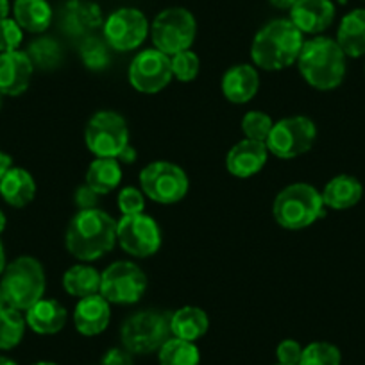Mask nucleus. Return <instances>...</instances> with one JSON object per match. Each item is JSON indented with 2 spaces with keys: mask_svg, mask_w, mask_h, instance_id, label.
Listing matches in <instances>:
<instances>
[{
  "mask_svg": "<svg viewBox=\"0 0 365 365\" xmlns=\"http://www.w3.org/2000/svg\"><path fill=\"white\" fill-rule=\"evenodd\" d=\"M220 88L230 103L245 104L258 93L259 76L252 65H235L224 73Z\"/></svg>",
  "mask_w": 365,
  "mask_h": 365,
  "instance_id": "nucleus-19",
  "label": "nucleus"
},
{
  "mask_svg": "<svg viewBox=\"0 0 365 365\" xmlns=\"http://www.w3.org/2000/svg\"><path fill=\"white\" fill-rule=\"evenodd\" d=\"M0 365H16V364L13 360H9V358L0 356Z\"/></svg>",
  "mask_w": 365,
  "mask_h": 365,
  "instance_id": "nucleus-46",
  "label": "nucleus"
},
{
  "mask_svg": "<svg viewBox=\"0 0 365 365\" xmlns=\"http://www.w3.org/2000/svg\"><path fill=\"white\" fill-rule=\"evenodd\" d=\"M303 43V33L289 19L272 20L256 33L251 59L258 68L278 72L297 61Z\"/></svg>",
  "mask_w": 365,
  "mask_h": 365,
  "instance_id": "nucleus-2",
  "label": "nucleus"
},
{
  "mask_svg": "<svg viewBox=\"0 0 365 365\" xmlns=\"http://www.w3.org/2000/svg\"><path fill=\"white\" fill-rule=\"evenodd\" d=\"M81 54H83V61L86 63V66H90L91 70L104 68V66L108 65V61H110L106 47H104L101 41H97L96 38H90V40L83 45Z\"/></svg>",
  "mask_w": 365,
  "mask_h": 365,
  "instance_id": "nucleus-36",
  "label": "nucleus"
},
{
  "mask_svg": "<svg viewBox=\"0 0 365 365\" xmlns=\"http://www.w3.org/2000/svg\"><path fill=\"white\" fill-rule=\"evenodd\" d=\"M103 365H135L133 364V353H129L125 347H115L104 354Z\"/></svg>",
  "mask_w": 365,
  "mask_h": 365,
  "instance_id": "nucleus-39",
  "label": "nucleus"
},
{
  "mask_svg": "<svg viewBox=\"0 0 365 365\" xmlns=\"http://www.w3.org/2000/svg\"><path fill=\"white\" fill-rule=\"evenodd\" d=\"M86 147L97 158H115L129 147V129L124 117L115 111H99L88 120L84 131Z\"/></svg>",
  "mask_w": 365,
  "mask_h": 365,
  "instance_id": "nucleus-9",
  "label": "nucleus"
},
{
  "mask_svg": "<svg viewBox=\"0 0 365 365\" xmlns=\"http://www.w3.org/2000/svg\"><path fill=\"white\" fill-rule=\"evenodd\" d=\"M6 230V215L2 212H0V233Z\"/></svg>",
  "mask_w": 365,
  "mask_h": 365,
  "instance_id": "nucleus-45",
  "label": "nucleus"
},
{
  "mask_svg": "<svg viewBox=\"0 0 365 365\" xmlns=\"http://www.w3.org/2000/svg\"><path fill=\"white\" fill-rule=\"evenodd\" d=\"M170 56L158 48L142 51L129 65V83L140 93H158L172 81Z\"/></svg>",
  "mask_w": 365,
  "mask_h": 365,
  "instance_id": "nucleus-14",
  "label": "nucleus"
},
{
  "mask_svg": "<svg viewBox=\"0 0 365 365\" xmlns=\"http://www.w3.org/2000/svg\"><path fill=\"white\" fill-rule=\"evenodd\" d=\"M170 336V317L154 310H143L131 315L120 329L122 344L133 354L160 351Z\"/></svg>",
  "mask_w": 365,
  "mask_h": 365,
  "instance_id": "nucleus-6",
  "label": "nucleus"
},
{
  "mask_svg": "<svg viewBox=\"0 0 365 365\" xmlns=\"http://www.w3.org/2000/svg\"><path fill=\"white\" fill-rule=\"evenodd\" d=\"M111 319L110 303L101 294L83 297L73 310V324L84 336L101 335L108 328Z\"/></svg>",
  "mask_w": 365,
  "mask_h": 365,
  "instance_id": "nucleus-18",
  "label": "nucleus"
},
{
  "mask_svg": "<svg viewBox=\"0 0 365 365\" xmlns=\"http://www.w3.org/2000/svg\"><path fill=\"white\" fill-rule=\"evenodd\" d=\"M115 242L117 220L103 210H79L66 227V249L81 262L101 258L113 249Z\"/></svg>",
  "mask_w": 365,
  "mask_h": 365,
  "instance_id": "nucleus-1",
  "label": "nucleus"
},
{
  "mask_svg": "<svg viewBox=\"0 0 365 365\" xmlns=\"http://www.w3.org/2000/svg\"><path fill=\"white\" fill-rule=\"evenodd\" d=\"M172 76L181 83H190L197 77L199 68H201V61H199L197 54L192 51L178 52L170 58Z\"/></svg>",
  "mask_w": 365,
  "mask_h": 365,
  "instance_id": "nucleus-33",
  "label": "nucleus"
},
{
  "mask_svg": "<svg viewBox=\"0 0 365 365\" xmlns=\"http://www.w3.org/2000/svg\"><path fill=\"white\" fill-rule=\"evenodd\" d=\"M278 365H283V364H278Z\"/></svg>",
  "mask_w": 365,
  "mask_h": 365,
  "instance_id": "nucleus-48",
  "label": "nucleus"
},
{
  "mask_svg": "<svg viewBox=\"0 0 365 365\" xmlns=\"http://www.w3.org/2000/svg\"><path fill=\"white\" fill-rule=\"evenodd\" d=\"M15 22L27 33H43L52 22V9L47 0H15Z\"/></svg>",
  "mask_w": 365,
  "mask_h": 365,
  "instance_id": "nucleus-25",
  "label": "nucleus"
},
{
  "mask_svg": "<svg viewBox=\"0 0 365 365\" xmlns=\"http://www.w3.org/2000/svg\"><path fill=\"white\" fill-rule=\"evenodd\" d=\"M122 168L115 158H96L86 172V185L99 195L110 194L120 185Z\"/></svg>",
  "mask_w": 365,
  "mask_h": 365,
  "instance_id": "nucleus-26",
  "label": "nucleus"
},
{
  "mask_svg": "<svg viewBox=\"0 0 365 365\" xmlns=\"http://www.w3.org/2000/svg\"><path fill=\"white\" fill-rule=\"evenodd\" d=\"M321 195L326 208L349 210L361 201L364 187H361V182L354 175L340 174L326 182Z\"/></svg>",
  "mask_w": 365,
  "mask_h": 365,
  "instance_id": "nucleus-20",
  "label": "nucleus"
},
{
  "mask_svg": "<svg viewBox=\"0 0 365 365\" xmlns=\"http://www.w3.org/2000/svg\"><path fill=\"white\" fill-rule=\"evenodd\" d=\"M0 289L8 304L20 312H27L33 304L43 299L45 270L33 256H20L4 269Z\"/></svg>",
  "mask_w": 365,
  "mask_h": 365,
  "instance_id": "nucleus-5",
  "label": "nucleus"
},
{
  "mask_svg": "<svg viewBox=\"0 0 365 365\" xmlns=\"http://www.w3.org/2000/svg\"><path fill=\"white\" fill-rule=\"evenodd\" d=\"M158 360L160 365H199L201 354L194 342L170 336L158 351Z\"/></svg>",
  "mask_w": 365,
  "mask_h": 365,
  "instance_id": "nucleus-28",
  "label": "nucleus"
},
{
  "mask_svg": "<svg viewBox=\"0 0 365 365\" xmlns=\"http://www.w3.org/2000/svg\"><path fill=\"white\" fill-rule=\"evenodd\" d=\"M34 65L29 54L22 51L0 54V93L16 97L29 88Z\"/></svg>",
  "mask_w": 365,
  "mask_h": 365,
  "instance_id": "nucleus-15",
  "label": "nucleus"
},
{
  "mask_svg": "<svg viewBox=\"0 0 365 365\" xmlns=\"http://www.w3.org/2000/svg\"><path fill=\"white\" fill-rule=\"evenodd\" d=\"M26 322L38 335H54L66 322V310L59 301L40 299L27 310Z\"/></svg>",
  "mask_w": 365,
  "mask_h": 365,
  "instance_id": "nucleus-22",
  "label": "nucleus"
},
{
  "mask_svg": "<svg viewBox=\"0 0 365 365\" xmlns=\"http://www.w3.org/2000/svg\"><path fill=\"white\" fill-rule=\"evenodd\" d=\"M324 201L317 188L308 182H294L283 188L274 199L272 213L285 230H304L324 217Z\"/></svg>",
  "mask_w": 365,
  "mask_h": 365,
  "instance_id": "nucleus-4",
  "label": "nucleus"
},
{
  "mask_svg": "<svg viewBox=\"0 0 365 365\" xmlns=\"http://www.w3.org/2000/svg\"><path fill=\"white\" fill-rule=\"evenodd\" d=\"M24 40V31L15 19L0 20V54L19 51Z\"/></svg>",
  "mask_w": 365,
  "mask_h": 365,
  "instance_id": "nucleus-34",
  "label": "nucleus"
},
{
  "mask_svg": "<svg viewBox=\"0 0 365 365\" xmlns=\"http://www.w3.org/2000/svg\"><path fill=\"white\" fill-rule=\"evenodd\" d=\"M6 269V252H4V247H2V244H0V274L4 272Z\"/></svg>",
  "mask_w": 365,
  "mask_h": 365,
  "instance_id": "nucleus-43",
  "label": "nucleus"
},
{
  "mask_svg": "<svg viewBox=\"0 0 365 365\" xmlns=\"http://www.w3.org/2000/svg\"><path fill=\"white\" fill-rule=\"evenodd\" d=\"M267 145L255 140H242L235 143L226 156V167L235 178H251L258 174L267 163Z\"/></svg>",
  "mask_w": 365,
  "mask_h": 365,
  "instance_id": "nucleus-17",
  "label": "nucleus"
},
{
  "mask_svg": "<svg viewBox=\"0 0 365 365\" xmlns=\"http://www.w3.org/2000/svg\"><path fill=\"white\" fill-rule=\"evenodd\" d=\"M11 163H13L11 158H9L8 154H6V153H2V150H0V179L4 178L6 172H8L9 168L13 167Z\"/></svg>",
  "mask_w": 365,
  "mask_h": 365,
  "instance_id": "nucleus-40",
  "label": "nucleus"
},
{
  "mask_svg": "<svg viewBox=\"0 0 365 365\" xmlns=\"http://www.w3.org/2000/svg\"><path fill=\"white\" fill-rule=\"evenodd\" d=\"M317 138V128L308 117H287L272 125L265 145L279 160H292L308 153Z\"/></svg>",
  "mask_w": 365,
  "mask_h": 365,
  "instance_id": "nucleus-10",
  "label": "nucleus"
},
{
  "mask_svg": "<svg viewBox=\"0 0 365 365\" xmlns=\"http://www.w3.org/2000/svg\"><path fill=\"white\" fill-rule=\"evenodd\" d=\"M117 242L128 255L149 258L161 247L160 226L145 213L122 215V219L117 220Z\"/></svg>",
  "mask_w": 365,
  "mask_h": 365,
  "instance_id": "nucleus-12",
  "label": "nucleus"
},
{
  "mask_svg": "<svg viewBox=\"0 0 365 365\" xmlns=\"http://www.w3.org/2000/svg\"><path fill=\"white\" fill-rule=\"evenodd\" d=\"M29 58L33 61V65L41 66V68H52V66L58 65L59 58H61V51H59V45L56 43L51 38H40V40L34 41L29 47Z\"/></svg>",
  "mask_w": 365,
  "mask_h": 365,
  "instance_id": "nucleus-32",
  "label": "nucleus"
},
{
  "mask_svg": "<svg viewBox=\"0 0 365 365\" xmlns=\"http://www.w3.org/2000/svg\"><path fill=\"white\" fill-rule=\"evenodd\" d=\"M145 208V195L135 187H128L118 194V210L122 215H138Z\"/></svg>",
  "mask_w": 365,
  "mask_h": 365,
  "instance_id": "nucleus-35",
  "label": "nucleus"
},
{
  "mask_svg": "<svg viewBox=\"0 0 365 365\" xmlns=\"http://www.w3.org/2000/svg\"><path fill=\"white\" fill-rule=\"evenodd\" d=\"M336 43L347 58L365 56V9H353L340 22Z\"/></svg>",
  "mask_w": 365,
  "mask_h": 365,
  "instance_id": "nucleus-23",
  "label": "nucleus"
},
{
  "mask_svg": "<svg viewBox=\"0 0 365 365\" xmlns=\"http://www.w3.org/2000/svg\"><path fill=\"white\" fill-rule=\"evenodd\" d=\"M0 96H2V93H0Z\"/></svg>",
  "mask_w": 365,
  "mask_h": 365,
  "instance_id": "nucleus-49",
  "label": "nucleus"
},
{
  "mask_svg": "<svg viewBox=\"0 0 365 365\" xmlns=\"http://www.w3.org/2000/svg\"><path fill=\"white\" fill-rule=\"evenodd\" d=\"M9 0H0V20L8 19L9 15Z\"/></svg>",
  "mask_w": 365,
  "mask_h": 365,
  "instance_id": "nucleus-42",
  "label": "nucleus"
},
{
  "mask_svg": "<svg viewBox=\"0 0 365 365\" xmlns=\"http://www.w3.org/2000/svg\"><path fill=\"white\" fill-rule=\"evenodd\" d=\"M272 118L263 111H249L242 118V131H244L245 138L255 140V142L265 143L270 131H272Z\"/></svg>",
  "mask_w": 365,
  "mask_h": 365,
  "instance_id": "nucleus-31",
  "label": "nucleus"
},
{
  "mask_svg": "<svg viewBox=\"0 0 365 365\" xmlns=\"http://www.w3.org/2000/svg\"><path fill=\"white\" fill-rule=\"evenodd\" d=\"M33 365H58V364H54V361H38V364H33Z\"/></svg>",
  "mask_w": 365,
  "mask_h": 365,
  "instance_id": "nucleus-47",
  "label": "nucleus"
},
{
  "mask_svg": "<svg viewBox=\"0 0 365 365\" xmlns=\"http://www.w3.org/2000/svg\"><path fill=\"white\" fill-rule=\"evenodd\" d=\"M270 4L274 6V8H278V9H292V6L296 4L297 0H269Z\"/></svg>",
  "mask_w": 365,
  "mask_h": 365,
  "instance_id": "nucleus-41",
  "label": "nucleus"
},
{
  "mask_svg": "<svg viewBox=\"0 0 365 365\" xmlns=\"http://www.w3.org/2000/svg\"><path fill=\"white\" fill-rule=\"evenodd\" d=\"M8 307H9L8 299H6V296H4V292H2V289H0V312L6 310V308H8Z\"/></svg>",
  "mask_w": 365,
  "mask_h": 365,
  "instance_id": "nucleus-44",
  "label": "nucleus"
},
{
  "mask_svg": "<svg viewBox=\"0 0 365 365\" xmlns=\"http://www.w3.org/2000/svg\"><path fill=\"white\" fill-rule=\"evenodd\" d=\"M346 58L336 40L315 36L304 41L297 66L303 79L315 90H335L346 77Z\"/></svg>",
  "mask_w": 365,
  "mask_h": 365,
  "instance_id": "nucleus-3",
  "label": "nucleus"
},
{
  "mask_svg": "<svg viewBox=\"0 0 365 365\" xmlns=\"http://www.w3.org/2000/svg\"><path fill=\"white\" fill-rule=\"evenodd\" d=\"M0 195L13 208H24L36 195L34 178L20 167H11L0 179Z\"/></svg>",
  "mask_w": 365,
  "mask_h": 365,
  "instance_id": "nucleus-21",
  "label": "nucleus"
},
{
  "mask_svg": "<svg viewBox=\"0 0 365 365\" xmlns=\"http://www.w3.org/2000/svg\"><path fill=\"white\" fill-rule=\"evenodd\" d=\"M99 201V194L91 190L88 185L79 187L76 192V205L79 210H93Z\"/></svg>",
  "mask_w": 365,
  "mask_h": 365,
  "instance_id": "nucleus-38",
  "label": "nucleus"
},
{
  "mask_svg": "<svg viewBox=\"0 0 365 365\" xmlns=\"http://www.w3.org/2000/svg\"><path fill=\"white\" fill-rule=\"evenodd\" d=\"M150 26L145 15L135 8H120L104 22V38L118 52H131L145 41Z\"/></svg>",
  "mask_w": 365,
  "mask_h": 365,
  "instance_id": "nucleus-13",
  "label": "nucleus"
},
{
  "mask_svg": "<svg viewBox=\"0 0 365 365\" xmlns=\"http://www.w3.org/2000/svg\"><path fill=\"white\" fill-rule=\"evenodd\" d=\"M143 195L160 205H174L188 194V175L170 161H154L140 172Z\"/></svg>",
  "mask_w": 365,
  "mask_h": 365,
  "instance_id": "nucleus-8",
  "label": "nucleus"
},
{
  "mask_svg": "<svg viewBox=\"0 0 365 365\" xmlns=\"http://www.w3.org/2000/svg\"><path fill=\"white\" fill-rule=\"evenodd\" d=\"M208 326V315L197 307H182L170 315V331L175 339L195 342L206 335Z\"/></svg>",
  "mask_w": 365,
  "mask_h": 365,
  "instance_id": "nucleus-24",
  "label": "nucleus"
},
{
  "mask_svg": "<svg viewBox=\"0 0 365 365\" xmlns=\"http://www.w3.org/2000/svg\"><path fill=\"white\" fill-rule=\"evenodd\" d=\"M63 289L73 297H90L101 292V272L91 265H73L63 274Z\"/></svg>",
  "mask_w": 365,
  "mask_h": 365,
  "instance_id": "nucleus-27",
  "label": "nucleus"
},
{
  "mask_svg": "<svg viewBox=\"0 0 365 365\" xmlns=\"http://www.w3.org/2000/svg\"><path fill=\"white\" fill-rule=\"evenodd\" d=\"M342 354L336 346L329 342H312L303 347L299 365H340Z\"/></svg>",
  "mask_w": 365,
  "mask_h": 365,
  "instance_id": "nucleus-30",
  "label": "nucleus"
},
{
  "mask_svg": "<svg viewBox=\"0 0 365 365\" xmlns=\"http://www.w3.org/2000/svg\"><path fill=\"white\" fill-rule=\"evenodd\" d=\"M150 38L154 48L167 56L190 51L197 34V24L194 15L185 8L163 9L150 24Z\"/></svg>",
  "mask_w": 365,
  "mask_h": 365,
  "instance_id": "nucleus-7",
  "label": "nucleus"
},
{
  "mask_svg": "<svg viewBox=\"0 0 365 365\" xmlns=\"http://www.w3.org/2000/svg\"><path fill=\"white\" fill-rule=\"evenodd\" d=\"M147 290V276L136 263L115 262L101 272V296L113 304H135Z\"/></svg>",
  "mask_w": 365,
  "mask_h": 365,
  "instance_id": "nucleus-11",
  "label": "nucleus"
},
{
  "mask_svg": "<svg viewBox=\"0 0 365 365\" xmlns=\"http://www.w3.org/2000/svg\"><path fill=\"white\" fill-rule=\"evenodd\" d=\"M276 356H278V364L299 365L301 356H303V347H301V344L296 342V340L287 339L278 346Z\"/></svg>",
  "mask_w": 365,
  "mask_h": 365,
  "instance_id": "nucleus-37",
  "label": "nucleus"
},
{
  "mask_svg": "<svg viewBox=\"0 0 365 365\" xmlns=\"http://www.w3.org/2000/svg\"><path fill=\"white\" fill-rule=\"evenodd\" d=\"M289 20L303 34H319L335 20V4L331 0H297Z\"/></svg>",
  "mask_w": 365,
  "mask_h": 365,
  "instance_id": "nucleus-16",
  "label": "nucleus"
},
{
  "mask_svg": "<svg viewBox=\"0 0 365 365\" xmlns=\"http://www.w3.org/2000/svg\"><path fill=\"white\" fill-rule=\"evenodd\" d=\"M26 319L16 308L8 307L0 312V349L9 351L19 346L26 333Z\"/></svg>",
  "mask_w": 365,
  "mask_h": 365,
  "instance_id": "nucleus-29",
  "label": "nucleus"
}]
</instances>
